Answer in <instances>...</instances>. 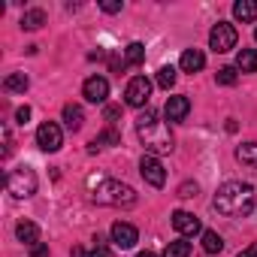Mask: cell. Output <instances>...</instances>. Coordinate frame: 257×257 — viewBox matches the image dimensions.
Here are the masks:
<instances>
[{"mask_svg":"<svg viewBox=\"0 0 257 257\" xmlns=\"http://www.w3.org/2000/svg\"><path fill=\"white\" fill-rule=\"evenodd\" d=\"M233 16H236V22L251 25V22H257V4H254V0H236V4H233Z\"/></svg>","mask_w":257,"mask_h":257,"instance_id":"obj_14","label":"cell"},{"mask_svg":"<svg viewBox=\"0 0 257 257\" xmlns=\"http://www.w3.org/2000/svg\"><path fill=\"white\" fill-rule=\"evenodd\" d=\"M46 254H49L46 245H34V248H31V257H46Z\"/></svg>","mask_w":257,"mask_h":257,"instance_id":"obj_32","label":"cell"},{"mask_svg":"<svg viewBox=\"0 0 257 257\" xmlns=\"http://www.w3.org/2000/svg\"><path fill=\"white\" fill-rule=\"evenodd\" d=\"M100 7H103V13H121V4H115V0H106Z\"/></svg>","mask_w":257,"mask_h":257,"instance_id":"obj_30","label":"cell"},{"mask_svg":"<svg viewBox=\"0 0 257 257\" xmlns=\"http://www.w3.org/2000/svg\"><path fill=\"white\" fill-rule=\"evenodd\" d=\"M236 40H239L236 28H233L230 22H218V25L212 28V34H209V49L221 55V52H230V49H236Z\"/></svg>","mask_w":257,"mask_h":257,"instance_id":"obj_5","label":"cell"},{"mask_svg":"<svg viewBox=\"0 0 257 257\" xmlns=\"http://www.w3.org/2000/svg\"><path fill=\"white\" fill-rule=\"evenodd\" d=\"M254 40H257V31H254Z\"/></svg>","mask_w":257,"mask_h":257,"instance_id":"obj_35","label":"cell"},{"mask_svg":"<svg viewBox=\"0 0 257 257\" xmlns=\"http://www.w3.org/2000/svg\"><path fill=\"white\" fill-rule=\"evenodd\" d=\"M203 251H206V254H221V251H224V239H221L215 230H206V233H203Z\"/></svg>","mask_w":257,"mask_h":257,"instance_id":"obj_19","label":"cell"},{"mask_svg":"<svg viewBox=\"0 0 257 257\" xmlns=\"http://www.w3.org/2000/svg\"><path fill=\"white\" fill-rule=\"evenodd\" d=\"M236 70H242V73H257V49H239V55H236Z\"/></svg>","mask_w":257,"mask_h":257,"instance_id":"obj_16","label":"cell"},{"mask_svg":"<svg viewBox=\"0 0 257 257\" xmlns=\"http://www.w3.org/2000/svg\"><path fill=\"white\" fill-rule=\"evenodd\" d=\"M173 227L182 233V236H197L203 227H200V218L194 215V212H185V209H179V212H173Z\"/></svg>","mask_w":257,"mask_h":257,"instance_id":"obj_11","label":"cell"},{"mask_svg":"<svg viewBox=\"0 0 257 257\" xmlns=\"http://www.w3.org/2000/svg\"><path fill=\"white\" fill-rule=\"evenodd\" d=\"M179 67H182L185 73H200V70L206 67V55H203L200 49H185V52H182Z\"/></svg>","mask_w":257,"mask_h":257,"instance_id":"obj_13","label":"cell"},{"mask_svg":"<svg viewBox=\"0 0 257 257\" xmlns=\"http://www.w3.org/2000/svg\"><path fill=\"white\" fill-rule=\"evenodd\" d=\"M179 197H197V185H191V182H185V185L179 188Z\"/></svg>","mask_w":257,"mask_h":257,"instance_id":"obj_28","label":"cell"},{"mask_svg":"<svg viewBox=\"0 0 257 257\" xmlns=\"http://www.w3.org/2000/svg\"><path fill=\"white\" fill-rule=\"evenodd\" d=\"M164 257H191V242H170L164 248Z\"/></svg>","mask_w":257,"mask_h":257,"instance_id":"obj_23","label":"cell"},{"mask_svg":"<svg viewBox=\"0 0 257 257\" xmlns=\"http://www.w3.org/2000/svg\"><path fill=\"white\" fill-rule=\"evenodd\" d=\"M137 137H140V143L146 146V152L155 155V158L173 152V134H170V127L161 121V115H158L155 109H146V112L137 118Z\"/></svg>","mask_w":257,"mask_h":257,"instance_id":"obj_2","label":"cell"},{"mask_svg":"<svg viewBox=\"0 0 257 257\" xmlns=\"http://www.w3.org/2000/svg\"><path fill=\"white\" fill-rule=\"evenodd\" d=\"M254 203H257V194L248 182H224L212 200L215 212L218 215H227V218H245L254 212Z\"/></svg>","mask_w":257,"mask_h":257,"instance_id":"obj_1","label":"cell"},{"mask_svg":"<svg viewBox=\"0 0 257 257\" xmlns=\"http://www.w3.org/2000/svg\"><path fill=\"white\" fill-rule=\"evenodd\" d=\"M7 191L16 197V200H28L37 194V173L31 167H16L7 173Z\"/></svg>","mask_w":257,"mask_h":257,"instance_id":"obj_4","label":"cell"},{"mask_svg":"<svg viewBox=\"0 0 257 257\" xmlns=\"http://www.w3.org/2000/svg\"><path fill=\"white\" fill-rule=\"evenodd\" d=\"M137 257H158L155 251H143V254H137Z\"/></svg>","mask_w":257,"mask_h":257,"instance_id":"obj_34","label":"cell"},{"mask_svg":"<svg viewBox=\"0 0 257 257\" xmlns=\"http://www.w3.org/2000/svg\"><path fill=\"white\" fill-rule=\"evenodd\" d=\"M46 25V13L43 10H28L25 16H22V28L25 31H40Z\"/></svg>","mask_w":257,"mask_h":257,"instance_id":"obj_18","label":"cell"},{"mask_svg":"<svg viewBox=\"0 0 257 257\" xmlns=\"http://www.w3.org/2000/svg\"><path fill=\"white\" fill-rule=\"evenodd\" d=\"M118 143H121V137L109 127V131H103L100 137H94V140H91V146H88V149H91V152H97V149H103V146H118Z\"/></svg>","mask_w":257,"mask_h":257,"instance_id":"obj_20","label":"cell"},{"mask_svg":"<svg viewBox=\"0 0 257 257\" xmlns=\"http://www.w3.org/2000/svg\"><path fill=\"white\" fill-rule=\"evenodd\" d=\"M140 173H143V179H146L152 188H164V182H167V170H164V164H161L155 155H146V158L140 161Z\"/></svg>","mask_w":257,"mask_h":257,"instance_id":"obj_8","label":"cell"},{"mask_svg":"<svg viewBox=\"0 0 257 257\" xmlns=\"http://www.w3.org/2000/svg\"><path fill=\"white\" fill-rule=\"evenodd\" d=\"M236 158H239L242 164H257V143H245V146H239V149H236Z\"/></svg>","mask_w":257,"mask_h":257,"instance_id":"obj_25","label":"cell"},{"mask_svg":"<svg viewBox=\"0 0 257 257\" xmlns=\"http://www.w3.org/2000/svg\"><path fill=\"white\" fill-rule=\"evenodd\" d=\"M82 94H85L88 103H106V97H109V82H106L103 76H91V79H85Z\"/></svg>","mask_w":257,"mask_h":257,"instance_id":"obj_10","label":"cell"},{"mask_svg":"<svg viewBox=\"0 0 257 257\" xmlns=\"http://www.w3.org/2000/svg\"><path fill=\"white\" fill-rule=\"evenodd\" d=\"M28 85H31V79H28L25 73H10V76L4 79V88H7V91H22V94H25Z\"/></svg>","mask_w":257,"mask_h":257,"instance_id":"obj_22","label":"cell"},{"mask_svg":"<svg viewBox=\"0 0 257 257\" xmlns=\"http://www.w3.org/2000/svg\"><path fill=\"white\" fill-rule=\"evenodd\" d=\"M236 79H239L236 67H221V70L215 73V82H218V85H236Z\"/></svg>","mask_w":257,"mask_h":257,"instance_id":"obj_26","label":"cell"},{"mask_svg":"<svg viewBox=\"0 0 257 257\" xmlns=\"http://www.w3.org/2000/svg\"><path fill=\"white\" fill-rule=\"evenodd\" d=\"M112 242H115V248H134L137 242H140V230L134 227V224H127V221H115L112 224Z\"/></svg>","mask_w":257,"mask_h":257,"instance_id":"obj_9","label":"cell"},{"mask_svg":"<svg viewBox=\"0 0 257 257\" xmlns=\"http://www.w3.org/2000/svg\"><path fill=\"white\" fill-rule=\"evenodd\" d=\"M188 112H191V100H188L185 94L170 97V100H167V106H164V115H167L170 121H185V118H188Z\"/></svg>","mask_w":257,"mask_h":257,"instance_id":"obj_12","label":"cell"},{"mask_svg":"<svg viewBox=\"0 0 257 257\" xmlns=\"http://www.w3.org/2000/svg\"><path fill=\"white\" fill-rule=\"evenodd\" d=\"M16 236H19L25 245H31V248L40 245V227H37L34 221H19V224H16Z\"/></svg>","mask_w":257,"mask_h":257,"instance_id":"obj_15","label":"cell"},{"mask_svg":"<svg viewBox=\"0 0 257 257\" xmlns=\"http://www.w3.org/2000/svg\"><path fill=\"white\" fill-rule=\"evenodd\" d=\"M16 118H19V124H28V118H31V106H22V109L16 112Z\"/></svg>","mask_w":257,"mask_h":257,"instance_id":"obj_29","label":"cell"},{"mask_svg":"<svg viewBox=\"0 0 257 257\" xmlns=\"http://www.w3.org/2000/svg\"><path fill=\"white\" fill-rule=\"evenodd\" d=\"M91 200L100 206H134L137 191L118 179H91Z\"/></svg>","mask_w":257,"mask_h":257,"instance_id":"obj_3","label":"cell"},{"mask_svg":"<svg viewBox=\"0 0 257 257\" xmlns=\"http://www.w3.org/2000/svg\"><path fill=\"white\" fill-rule=\"evenodd\" d=\"M37 146H40L43 152H58V149L64 146V134H61V127H58L55 121H43V124L37 127Z\"/></svg>","mask_w":257,"mask_h":257,"instance_id":"obj_7","label":"cell"},{"mask_svg":"<svg viewBox=\"0 0 257 257\" xmlns=\"http://www.w3.org/2000/svg\"><path fill=\"white\" fill-rule=\"evenodd\" d=\"M73 257H112L106 245H94V248H73Z\"/></svg>","mask_w":257,"mask_h":257,"instance_id":"obj_27","label":"cell"},{"mask_svg":"<svg viewBox=\"0 0 257 257\" xmlns=\"http://www.w3.org/2000/svg\"><path fill=\"white\" fill-rule=\"evenodd\" d=\"M239 257H257V245H248V248H242V251H239Z\"/></svg>","mask_w":257,"mask_h":257,"instance_id":"obj_33","label":"cell"},{"mask_svg":"<svg viewBox=\"0 0 257 257\" xmlns=\"http://www.w3.org/2000/svg\"><path fill=\"white\" fill-rule=\"evenodd\" d=\"M64 121H67V127L76 134L79 127H82V121H85V112H82V106H76V103H67L64 106Z\"/></svg>","mask_w":257,"mask_h":257,"instance_id":"obj_17","label":"cell"},{"mask_svg":"<svg viewBox=\"0 0 257 257\" xmlns=\"http://www.w3.org/2000/svg\"><path fill=\"white\" fill-rule=\"evenodd\" d=\"M149 97H152V82H149L146 76H134L131 82H127V88H124V100H127V106L143 109V106L149 103Z\"/></svg>","mask_w":257,"mask_h":257,"instance_id":"obj_6","label":"cell"},{"mask_svg":"<svg viewBox=\"0 0 257 257\" xmlns=\"http://www.w3.org/2000/svg\"><path fill=\"white\" fill-rule=\"evenodd\" d=\"M155 82H158V85H161L164 91H170V88L176 85V67H161V70H158V79H155Z\"/></svg>","mask_w":257,"mask_h":257,"instance_id":"obj_24","label":"cell"},{"mask_svg":"<svg viewBox=\"0 0 257 257\" xmlns=\"http://www.w3.org/2000/svg\"><path fill=\"white\" fill-rule=\"evenodd\" d=\"M143 61H146V49H143V43H131V46H127V52H124V64L140 67Z\"/></svg>","mask_w":257,"mask_h":257,"instance_id":"obj_21","label":"cell"},{"mask_svg":"<svg viewBox=\"0 0 257 257\" xmlns=\"http://www.w3.org/2000/svg\"><path fill=\"white\" fill-rule=\"evenodd\" d=\"M121 115V106H106V121H115Z\"/></svg>","mask_w":257,"mask_h":257,"instance_id":"obj_31","label":"cell"}]
</instances>
